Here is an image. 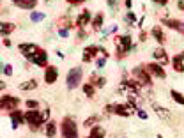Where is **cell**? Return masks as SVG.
Here are the masks:
<instances>
[{
    "instance_id": "d4e9b609",
    "label": "cell",
    "mask_w": 184,
    "mask_h": 138,
    "mask_svg": "<svg viewBox=\"0 0 184 138\" xmlns=\"http://www.w3.org/2000/svg\"><path fill=\"white\" fill-rule=\"evenodd\" d=\"M122 83H124V85H122L124 89H129V90H134V92H138V89H140V83H138V81L126 80V81H122Z\"/></svg>"
},
{
    "instance_id": "f546056e",
    "label": "cell",
    "mask_w": 184,
    "mask_h": 138,
    "mask_svg": "<svg viewBox=\"0 0 184 138\" xmlns=\"http://www.w3.org/2000/svg\"><path fill=\"white\" fill-rule=\"evenodd\" d=\"M58 25H60V27H64V29L69 30V29H71V20L67 18V16H66V18H60V20H58Z\"/></svg>"
},
{
    "instance_id": "484cf974",
    "label": "cell",
    "mask_w": 184,
    "mask_h": 138,
    "mask_svg": "<svg viewBox=\"0 0 184 138\" xmlns=\"http://www.w3.org/2000/svg\"><path fill=\"white\" fill-rule=\"evenodd\" d=\"M101 25H103V13H98V14H96V18L92 20V29L99 30V29H101Z\"/></svg>"
},
{
    "instance_id": "d6a6232c",
    "label": "cell",
    "mask_w": 184,
    "mask_h": 138,
    "mask_svg": "<svg viewBox=\"0 0 184 138\" xmlns=\"http://www.w3.org/2000/svg\"><path fill=\"white\" fill-rule=\"evenodd\" d=\"M96 120H98V117H89V119L83 122V126L85 128H92V124L96 122Z\"/></svg>"
},
{
    "instance_id": "9c48e42d",
    "label": "cell",
    "mask_w": 184,
    "mask_h": 138,
    "mask_svg": "<svg viewBox=\"0 0 184 138\" xmlns=\"http://www.w3.org/2000/svg\"><path fill=\"white\" fill-rule=\"evenodd\" d=\"M9 117H11V120H13V129H18L23 122H27V119H25V113H21L20 110H14V112H11L9 113Z\"/></svg>"
},
{
    "instance_id": "d6986e66",
    "label": "cell",
    "mask_w": 184,
    "mask_h": 138,
    "mask_svg": "<svg viewBox=\"0 0 184 138\" xmlns=\"http://www.w3.org/2000/svg\"><path fill=\"white\" fill-rule=\"evenodd\" d=\"M89 83H92L94 87H103V85L106 83V78L105 76H99V74H90Z\"/></svg>"
},
{
    "instance_id": "8d00e7d4",
    "label": "cell",
    "mask_w": 184,
    "mask_h": 138,
    "mask_svg": "<svg viewBox=\"0 0 184 138\" xmlns=\"http://www.w3.org/2000/svg\"><path fill=\"white\" fill-rule=\"evenodd\" d=\"M58 36H60V37H67V36H69V30H67V29H60V30H58Z\"/></svg>"
},
{
    "instance_id": "d590c367",
    "label": "cell",
    "mask_w": 184,
    "mask_h": 138,
    "mask_svg": "<svg viewBox=\"0 0 184 138\" xmlns=\"http://www.w3.org/2000/svg\"><path fill=\"white\" fill-rule=\"evenodd\" d=\"M136 113H138V117H140L142 120H145V119H147V112H145V110H136Z\"/></svg>"
},
{
    "instance_id": "f35d334b",
    "label": "cell",
    "mask_w": 184,
    "mask_h": 138,
    "mask_svg": "<svg viewBox=\"0 0 184 138\" xmlns=\"http://www.w3.org/2000/svg\"><path fill=\"white\" fill-rule=\"evenodd\" d=\"M67 2H69L71 6H78V4H83L85 0H67Z\"/></svg>"
},
{
    "instance_id": "cb8c5ba5",
    "label": "cell",
    "mask_w": 184,
    "mask_h": 138,
    "mask_svg": "<svg viewBox=\"0 0 184 138\" xmlns=\"http://www.w3.org/2000/svg\"><path fill=\"white\" fill-rule=\"evenodd\" d=\"M172 65H174L175 73H184V64H182V60L179 58V55H175V57H174V60H172Z\"/></svg>"
},
{
    "instance_id": "e575fe53",
    "label": "cell",
    "mask_w": 184,
    "mask_h": 138,
    "mask_svg": "<svg viewBox=\"0 0 184 138\" xmlns=\"http://www.w3.org/2000/svg\"><path fill=\"white\" fill-rule=\"evenodd\" d=\"M4 74H7V76H11V74H13V65H11V64L4 65Z\"/></svg>"
},
{
    "instance_id": "7bdbcfd3",
    "label": "cell",
    "mask_w": 184,
    "mask_h": 138,
    "mask_svg": "<svg viewBox=\"0 0 184 138\" xmlns=\"http://www.w3.org/2000/svg\"><path fill=\"white\" fill-rule=\"evenodd\" d=\"M154 2H158V4H161V6H166V4H168V0H154Z\"/></svg>"
},
{
    "instance_id": "3957f363",
    "label": "cell",
    "mask_w": 184,
    "mask_h": 138,
    "mask_svg": "<svg viewBox=\"0 0 184 138\" xmlns=\"http://www.w3.org/2000/svg\"><path fill=\"white\" fill-rule=\"evenodd\" d=\"M82 78H83V69L82 67H73V69H69V73H67V76H66V85H67V89H76L78 83L82 81Z\"/></svg>"
},
{
    "instance_id": "74e56055",
    "label": "cell",
    "mask_w": 184,
    "mask_h": 138,
    "mask_svg": "<svg viewBox=\"0 0 184 138\" xmlns=\"http://www.w3.org/2000/svg\"><path fill=\"white\" fill-rule=\"evenodd\" d=\"M96 64H98V67H103V65L106 64V57H103V58H99L98 62H96Z\"/></svg>"
},
{
    "instance_id": "6da1fadb",
    "label": "cell",
    "mask_w": 184,
    "mask_h": 138,
    "mask_svg": "<svg viewBox=\"0 0 184 138\" xmlns=\"http://www.w3.org/2000/svg\"><path fill=\"white\" fill-rule=\"evenodd\" d=\"M115 44H117V58H124L127 51L133 50L131 36H117L115 37Z\"/></svg>"
},
{
    "instance_id": "f1b7e54d",
    "label": "cell",
    "mask_w": 184,
    "mask_h": 138,
    "mask_svg": "<svg viewBox=\"0 0 184 138\" xmlns=\"http://www.w3.org/2000/svg\"><path fill=\"white\" fill-rule=\"evenodd\" d=\"M170 94H172V97H174V101H175V103H179V104H184V94L177 92V90H172Z\"/></svg>"
},
{
    "instance_id": "7c38bea8",
    "label": "cell",
    "mask_w": 184,
    "mask_h": 138,
    "mask_svg": "<svg viewBox=\"0 0 184 138\" xmlns=\"http://www.w3.org/2000/svg\"><path fill=\"white\" fill-rule=\"evenodd\" d=\"M99 51H101L99 46H87L83 50V62H92V58H96Z\"/></svg>"
},
{
    "instance_id": "2e32d148",
    "label": "cell",
    "mask_w": 184,
    "mask_h": 138,
    "mask_svg": "<svg viewBox=\"0 0 184 138\" xmlns=\"http://www.w3.org/2000/svg\"><path fill=\"white\" fill-rule=\"evenodd\" d=\"M11 2L20 9H34L37 6V0H11Z\"/></svg>"
},
{
    "instance_id": "ab89813d",
    "label": "cell",
    "mask_w": 184,
    "mask_h": 138,
    "mask_svg": "<svg viewBox=\"0 0 184 138\" xmlns=\"http://www.w3.org/2000/svg\"><path fill=\"white\" fill-rule=\"evenodd\" d=\"M48 117H50V108L42 112V120H48Z\"/></svg>"
},
{
    "instance_id": "60d3db41",
    "label": "cell",
    "mask_w": 184,
    "mask_h": 138,
    "mask_svg": "<svg viewBox=\"0 0 184 138\" xmlns=\"http://www.w3.org/2000/svg\"><path fill=\"white\" fill-rule=\"evenodd\" d=\"M124 4H126L127 9H131V6H133V0H124Z\"/></svg>"
},
{
    "instance_id": "8992f818",
    "label": "cell",
    "mask_w": 184,
    "mask_h": 138,
    "mask_svg": "<svg viewBox=\"0 0 184 138\" xmlns=\"http://www.w3.org/2000/svg\"><path fill=\"white\" fill-rule=\"evenodd\" d=\"M18 104H20V99L18 97H14V96H2L0 97V108L2 112H14V110H18Z\"/></svg>"
},
{
    "instance_id": "4fadbf2b",
    "label": "cell",
    "mask_w": 184,
    "mask_h": 138,
    "mask_svg": "<svg viewBox=\"0 0 184 138\" xmlns=\"http://www.w3.org/2000/svg\"><path fill=\"white\" fill-rule=\"evenodd\" d=\"M163 25L165 27H170L174 30H179L184 34V23H181L179 20H174V18H163Z\"/></svg>"
},
{
    "instance_id": "5bb4252c",
    "label": "cell",
    "mask_w": 184,
    "mask_h": 138,
    "mask_svg": "<svg viewBox=\"0 0 184 138\" xmlns=\"http://www.w3.org/2000/svg\"><path fill=\"white\" fill-rule=\"evenodd\" d=\"M147 71L150 74H154V76H158V78H165L166 76V73H165V69H163V65L156 64V62H150V64L147 65Z\"/></svg>"
},
{
    "instance_id": "e0dca14e",
    "label": "cell",
    "mask_w": 184,
    "mask_h": 138,
    "mask_svg": "<svg viewBox=\"0 0 184 138\" xmlns=\"http://www.w3.org/2000/svg\"><path fill=\"white\" fill-rule=\"evenodd\" d=\"M152 55H154V58L156 60H159L163 65L168 64V55H166V51L163 50V48H156V50L152 51Z\"/></svg>"
},
{
    "instance_id": "ac0fdd59",
    "label": "cell",
    "mask_w": 184,
    "mask_h": 138,
    "mask_svg": "<svg viewBox=\"0 0 184 138\" xmlns=\"http://www.w3.org/2000/svg\"><path fill=\"white\" fill-rule=\"evenodd\" d=\"M150 34H152V37H154L158 43H166V36L163 34V30L161 27H152V30H150Z\"/></svg>"
},
{
    "instance_id": "b9f144b4",
    "label": "cell",
    "mask_w": 184,
    "mask_h": 138,
    "mask_svg": "<svg viewBox=\"0 0 184 138\" xmlns=\"http://www.w3.org/2000/svg\"><path fill=\"white\" fill-rule=\"evenodd\" d=\"M2 43H4V46H7V48H9V46H11V41H9V39H7V37H4V41H2Z\"/></svg>"
},
{
    "instance_id": "4316f807",
    "label": "cell",
    "mask_w": 184,
    "mask_h": 138,
    "mask_svg": "<svg viewBox=\"0 0 184 138\" xmlns=\"http://www.w3.org/2000/svg\"><path fill=\"white\" fill-rule=\"evenodd\" d=\"M94 92H96V87L92 85V83H85L83 85V94L87 97H94Z\"/></svg>"
},
{
    "instance_id": "ffe728a7",
    "label": "cell",
    "mask_w": 184,
    "mask_h": 138,
    "mask_svg": "<svg viewBox=\"0 0 184 138\" xmlns=\"http://www.w3.org/2000/svg\"><path fill=\"white\" fill-rule=\"evenodd\" d=\"M154 112L158 113V117H159V119H163V120H168V119H170L168 110L163 108V106H159V104H154Z\"/></svg>"
},
{
    "instance_id": "7402d4cb",
    "label": "cell",
    "mask_w": 184,
    "mask_h": 138,
    "mask_svg": "<svg viewBox=\"0 0 184 138\" xmlns=\"http://www.w3.org/2000/svg\"><path fill=\"white\" fill-rule=\"evenodd\" d=\"M44 133H46V136H48V138H53V136H55V133H57V124L53 122V120H50V122L46 124Z\"/></svg>"
},
{
    "instance_id": "ee69618b",
    "label": "cell",
    "mask_w": 184,
    "mask_h": 138,
    "mask_svg": "<svg viewBox=\"0 0 184 138\" xmlns=\"http://www.w3.org/2000/svg\"><path fill=\"white\" fill-rule=\"evenodd\" d=\"M140 39H142V41H145V39H147V34H145V32H142V34H140Z\"/></svg>"
},
{
    "instance_id": "9a60e30c",
    "label": "cell",
    "mask_w": 184,
    "mask_h": 138,
    "mask_svg": "<svg viewBox=\"0 0 184 138\" xmlns=\"http://www.w3.org/2000/svg\"><path fill=\"white\" fill-rule=\"evenodd\" d=\"M92 20V16H90V11H82L80 13V16H78V20H76V27L78 29H83L85 25H89V22Z\"/></svg>"
},
{
    "instance_id": "30bf717a",
    "label": "cell",
    "mask_w": 184,
    "mask_h": 138,
    "mask_svg": "<svg viewBox=\"0 0 184 138\" xmlns=\"http://www.w3.org/2000/svg\"><path fill=\"white\" fill-rule=\"evenodd\" d=\"M32 62H34L35 65H39V67H46V64H48V55H46V51L42 50V48H39V50L35 51Z\"/></svg>"
},
{
    "instance_id": "ba28073f",
    "label": "cell",
    "mask_w": 184,
    "mask_h": 138,
    "mask_svg": "<svg viewBox=\"0 0 184 138\" xmlns=\"http://www.w3.org/2000/svg\"><path fill=\"white\" fill-rule=\"evenodd\" d=\"M39 50L35 44H30V43H21L20 44V51H21V55L25 58H28V60H32L35 55V51Z\"/></svg>"
},
{
    "instance_id": "52a82bcc",
    "label": "cell",
    "mask_w": 184,
    "mask_h": 138,
    "mask_svg": "<svg viewBox=\"0 0 184 138\" xmlns=\"http://www.w3.org/2000/svg\"><path fill=\"white\" fill-rule=\"evenodd\" d=\"M131 106L129 104H106L105 106V112L108 113H117V115H122V117H127L131 115Z\"/></svg>"
},
{
    "instance_id": "603a6c76",
    "label": "cell",
    "mask_w": 184,
    "mask_h": 138,
    "mask_svg": "<svg viewBox=\"0 0 184 138\" xmlns=\"http://www.w3.org/2000/svg\"><path fill=\"white\" fill-rule=\"evenodd\" d=\"M37 89V80H27L25 83H20V90H34Z\"/></svg>"
},
{
    "instance_id": "83f0119b",
    "label": "cell",
    "mask_w": 184,
    "mask_h": 138,
    "mask_svg": "<svg viewBox=\"0 0 184 138\" xmlns=\"http://www.w3.org/2000/svg\"><path fill=\"white\" fill-rule=\"evenodd\" d=\"M0 30H2V36H7V34H11V32H13L14 30V25L13 23H2V25H0Z\"/></svg>"
},
{
    "instance_id": "5b68a950",
    "label": "cell",
    "mask_w": 184,
    "mask_h": 138,
    "mask_svg": "<svg viewBox=\"0 0 184 138\" xmlns=\"http://www.w3.org/2000/svg\"><path fill=\"white\" fill-rule=\"evenodd\" d=\"M131 74H133L134 78L138 80L140 85H150L152 80H150V73L147 71V67H142V65H136L131 69Z\"/></svg>"
},
{
    "instance_id": "4dcf8cb0",
    "label": "cell",
    "mask_w": 184,
    "mask_h": 138,
    "mask_svg": "<svg viewBox=\"0 0 184 138\" xmlns=\"http://www.w3.org/2000/svg\"><path fill=\"white\" fill-rule=\"evenodd\" d=\"M25 106H27L28 110H37L39 103H37V101H34V99H27V101H25Z\"/></svg>"
},
{
    "instance_id": "277c9868",
    "label": "cell",
    "mask_w": 184,
    "mask_h": 138,
    "mask_svg": "<svg viewBox=\"0 0 184 138\" xmlns=\"http://www.w3.org/2000/svg\"><path fill=\"white\" fill-rule=\"evenodd\" d=\"M25 119H27V124L30 126L32 131H37L39 126L44 122V120H42V113L37 112V110H27V112H25Z\"/></svg>"
},
{
    "instance_id": "7a4b0ae2",
    "label": "cell",
    "mask_w": 184,
    "mask_h": 138,
    "mask_svg": "<svg viewBox=\"0 0 184 138\" xmlns=\"http://www.w3.org/2000/svg\"><path fill=\"white\" fill-rule=\"evenodd\" d=\"M60 129H62V138H78V128L73 117H64Z\"/></svg>"
},
{
    "instance_id": "8fae6325",
    "label": "cell",
    "mask_w": 184,
    "mask_h": 138,
    "mask_svg": "<svg viewBox=\"0 0 184 138\" xmlns=\"http://www.w3.org/2000/svg\"><path fill=\"white\" fill-rule=\"evenodd\" d=\"M57 78H58V69H57L55 65H48L46 67V71H44V81L51 85V83H55Z\"/></svg>"
},
{
    "instance_id": "f6af8a7d",
    "label": "cell",
    "mask_w": 184,
    "mask_h": 138,
    "mask_svg": "<svg viewBox=\"0 0 184 138\" xmlns=\"http://www.w3.org/2000/svg\"><path fill=\"white\" fill-rule=\"evenodd\" d=\"M179 58H181V60L184 62V51H182V53H179Z\"/></svg>"
},
{
    "instance_id": "44dd1931",
    "label": "cell",
    "mask_w": 184,
    "mask_h": 138,
    "mask_svg": "<svg viewBox=\"0 0 184 138\" xmlns=\"http://www.w3.org/2000/svg\"><path fill=\"white\" fill-rule=\"evenodd\" d=\"M89 138H105V129L101 126H92V131Z\"/></svg>"
},
{
    "instance_id": "bcb514c9",
    "label": "cell",
    "mask_w": 184,
    "mask_h": 138,
    "mask_svg": "<svg viewBox=\"0 0 184 138\" xmlns=\"http://www.w3.org/2000/svg\"><path fill=\"white\" fill-rule=\"evenodd\" d=\"M158 138H163V136H161V135H158Z\"/></svg>"
},
{
    "instance_id": "836d02e7",
    "label": "cell",
    "mask_w": 184,
    "mask_h": 138,
    "mask_svg": "<svg viewBox=\"0 0 184 138\" xmlns=\"http://www.w3.org/2000/svg\"><path fill=\"white\" fill-rule=\"evenodd\" d=\"M126 22L129 23V25H133V23L136 22V16H134L133 13H127V14H126Z\"/></svg>"
},
{
    "instance_id": "1f68e13d",
    "label": "cell",
    "mask_w": 184,
    "mask_h": 138,
    "mask_svg": "<svg viewBox=\"0 0 184 138\" xmlns=\"http://www.w3.org/2000/svg\"><path fill=\"white\" fill-rule=\"evenodd\" d=\"M30 20H32V22H42V20H44V13H32V14H30Z\"/></svg>"
}]
</instances>
